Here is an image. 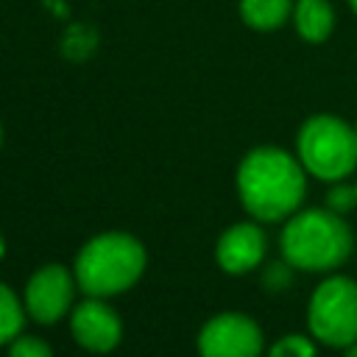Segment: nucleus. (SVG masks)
Instances as JSON below:
<instances>
[{"label":"nucleus","mask_w":357,"mask_h":357,"mask_svg":"<svg viewBox=\"0 0 357 357\" xmlns=\"http://www.w3.org/2000/svg\"><path fill=\"white\" fill-rule=\"evenodd\" d=\"M343 357H357V343L346 346V349H343Z\"/></svg>","instance_id":"obj_17"},{"label":"nucleus","mask_w":357,"mask_h":357,"mask_svg":"<svg viewBox=\"0 0 357 357\" xmlns=\"http://www.w3.org/2000/svg\"><path fill=\"white\" fill-rule=\"evenodd\" d=\"M0 142H3V128H0Z\"/></svg>","instance_id":"obj_20"},{"label":"nucleus","mask_w":357,"mask_h":357,"mask_svg":"<svg viewBox=\"0 0 357 357\" xmlns=\"http://www.w3.org/2000/svg\"><path fill=\"white\" fill-rule=\"evenodd\" d=\"M326 206L332 212H337V215L351 212L357 206V181L354 184H346V178L343 181H332V187L326 192Z\"/></svg>","instance_id":"obj_14"},{"label":"nucleus","mask_w":357,"mask_h":357,"mask_svg":"<svg viewBox=\"0 0 357 357\" xmlns=\"http://www.w3.org/2000/svg\"><path fill=\"white\" fill-rule=\"evenodd\" d=\"M293 14L290 0H240V17L254 31H273Z\"/></svg>","instance_id":"obj_11"},{"label":"nucleus","mask_w":357,"mask_h":357,"mask_svg":"<svg viewBox=\"0 0 357 357\" xmlns=\"http://www.w3.org/2000/svg\"><path fill=\"white\" fill-rule=\"evenodd\" d=\"M145 268V248L137 237L106 231L84 243L75 257V282L86 296H117L128 290Z\"/></svg>","instance_id":"obj_3"},{"label":"nucleus","mask_w":357,"mask_h":357,"mask_svg":"<svg viewBox=\"0 0 357 357\" xmlns=\"http://www.w3.org/2000/svg\"><path fill=\"white\" fill-rule=\"evenodd\" d=\"M268 240L259 223H234L229 226L215 245V259L226 273H248L254 271L265 257Z\"/></svg>","instance_id":"obj_9"},{"label":"nucleus","mask_w":357,"mask_h":357,"mask_svg":"<svg viewBox=\"0 0 357 357\" xmlns=\"http://www.w3.org/2000/svg\"><path fill=\"white\" fill-rule=\"evenodd\" d=\"M293 22L304 42H326L335 28V11L326 0H298L293 6Z\"/></svg>","instance_id":"obj_10"},{"label":"nucleus","mask_w":357,"mask_h":357,"mask_svg":"<svg viewBox=\"0 0 357 357\" xmlns=\"http://www.w3.org/2000/svg\"><path fill=\"white\" fill-rule=\"evenodd\" d=\"M268 357H315V343L307 335L290 332L268 349Z\"/></svg>","instance_id":"obj_13"},{"label":"nucleus","mask_w":357,"mask_h":357,"mask_svg":"<svg viewBox=\"0 0 357 357\" xmlns=\"http://www.w3.org/2000/svg\"><path fill=\"white\" fill-rule=\"evenodd\" d=\"M70 329L73 337L89 351H112L123 335V324L117 312L109 304H103V298L98 296H89L73 310Z\"/></svg>","instance_id":"obj_8"},{"label":"nucleus","mask_w":357,"mask_h":357,"mask_svg":"<svg viewBox=\"0 0 357 357\" xmlns=\"http://www.w3.org/2000/svg\"><path fill=\"white\" fill-rule=\"evenodd\" d=\"M307 192V170L298 156L259 145L251 148L237 167V195L243 209L262 223L287 220L298 212Z\"/></svg>","instance_id":"obj_1"},{"label":"nucleus","mask_w":357,"mask_h":357,"mask_svg":"<svg viewBox=\"0 0 357 357\" xmlns=\"http://www.w3.org/2000/svg\"><path fill=\"white\" fill-rule=\"evenodd\" d=\"M73 301V276L64 265L39 268L25 287V310L36 324H56Z\"/></svg>","instance_id":"obj_7"},{"label":"nucleus","mask_w":357,"mask_h":357,"mask_svg":"<svg viewBox=\"0 0 357 357\" xmlns=\"http://www.w3.org/2000/svg\"><path fill=\"white\" fill-rule=\"evenodd\" d=\"M293 282V265L290 262H271L265 268V276H262V284L271 290V293H282L284 287H290Z\"/></svg>","instance_id":"obj_16"},{"label":"nucleus","mask_w":357,"mask_h":357,"mask_svg":"<svg viewBox=\"0 0 357 357\" xmlns=\"http://www.w3.org/2000/svg\"><path fill=\"white\" fill-rule=\"evenodd\" d=\"M198 351L201 357H259L262 329L243 312H220L204 324Z\"/></svg>","instance_id":"obj_6"},{"label":"nucleus","mask_w":357,"mask_h":357,"mask_svg":"<svg viewBox=\"0 0 357 357\" xmlns=\"http://www.w3.org/2000/svg\"><path fill=\"white\" fill-rule=\"evenodd\" d=\"M296 156L318 181H343L357 170V131L335 114H312L296 134Z\"/></svg>","instance_id":"obj_4"},{"label":"nucleus","mask_w":357,"mask_h":357,"mask_svg":"<svg viewBox=\"0 0 357 357\" xmlns=\"http://www.w3.org/2000/svg\"><path fill=\"white\" fill-rule=\"evenodd\" d=\"M282 259L296 271L329 273L340 268L354 248V234L343 215L329 206H312L293 212L279 237Z\"/></svg>","instance_id":"obj_2"},{"label":"nucleus","mask_w":357,"mask_h":357,"mask_svg":"<svg viewBox=\"0 0 357 357\" xmlns=\"http://www.w3.org/2000/svg\"><path fill=\"white\" fill-rule=\"evenodd\" d=\"M354 131H357V120H354Z\"/></svg>","instance_id":"obj_21"},{"label":"nucleus","mask_w":357,"mask_h":357,"mask_svg":"<svg viewBox=\"0 0 357 357\" xmlns=\"http://www.w3.org/2000/svg\"><path fill=\"white\" fill-rule=\"evenodd\" d=\"M351 3V8H354V14H357V0H349Z\"/></svg>","instance_id":"obj_19"},{"label":"nucleus","mask_w":357,"mask_h":357,"mask_svg":"<svg viewBox=\"0 0 357 357\" xmlns=\"http://www.w3.org/2000/svg\"><path fill=\"white\" fill-rule=\"evenodd\" d=\"M3 254H6V240L0 237V259H3Z\"/></svg>","instance_id":"obj_18"},{"label":"nucleus","mask_w":357,"mask_h":357,"mask_svg":"<svg viewBox=\"0 0 357 357\" xmlns=\"http://www.w3.org/2000/svg\"><path fill=\"white\" fill-rule=\"evenodd\" d=\"M22 324H25V315H22L20 298L8 284L0 282V346L11 343L22 332Z\"/></svg>","instance_id":"obj_12"},{"label":"nucleus","mask_w":357,"mask_h":357,"mask_svg":"<svg viewBox=\"0 0 357 357\" xmlns=\"http://www.w3.org/2000/svg\"><path fill=\"white\" fill-rule=\"evenodd\" d=\"M307 329L315 340L332 349L357 343V282L351 276L332 273L312 290Z\"/></svg>","instance_id":"obj_5"},{"label":"nucleus","mask_w":357,"mask_h":357,"mask_svg":"<svg viewBox=\"0 0 357 357\" xmlns=\"http://www.w3.org/2000/svg\"><path fill=\"white\" fill-rule=\"evenodd\" d=\"M8 357H53L50 346L39 337H31V335H17L11 340V349H8Z\"/></svg>","instance_id":"obj_15"}]
</instances>
